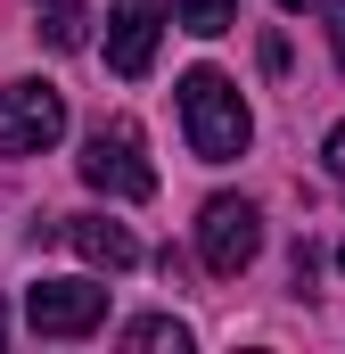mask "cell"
Masks as SVG:
<instances>
[{"mask_svg":"<svg viewBox=\"0 0 345 354\" xmlns=\"http://www.w3.org/2000/svg\"><path fill=\"white\" fill-rule=\"evenodd\" d=\"M181 132H189V157L230 165V157H247L255 115H247V99H239V83H230V75L189 66V75H181Z\"/></svg>","mask_w":345,"mask_h":354,"instance_id":"6da1fadb","label":"cell"},{"mask_svg":"<svg viewBox=\"0 0 345 354\" xmlns=\"http://www.w3.org/2000/svg\"><path fill=\"white\" fill-rule=\"evenodd\" d=\"M75 165H83V181H90V189H107V198H132V206L157 198V165H148V140H140L132 115H107V124L83 140Z\"/></svg>","mask_w":345,"mask_h":354,"instance_id":"7a4b0ae2","label":"cell"},{"mask_svg":"<svg viewBox=\"0 0 345 354\" xmlns=\"http://www.w3.org/2000/svg\"><path fill=\"white\" fill-rule=\"evenodd\" d=\"M58 140H66V91L0 83V157H41Z\"/></svg>","mask_w":345,"mask_h":354,"instance_id":"3957f363","label":"cell"},{"mask_svg":"<svg viewBox=\"0 0 345 354\" xmlns=\"http://www.w3.org/2000/svg\"><path fill=\"white\" fill-rule=\"evenodd\" d=\"M25 322L41 338H90L107 322V288L99 280H33L25 288Z\"/></svg>","mask_w":345,"mask_h":354,"instance_id":"277c9868","label":"cell"},{"mask_svg":"<svg viewBox=\"0 0 345 354\" xmlns=\"http://www.w3.org/2000/svg\"><path fill=\"white\" fill-rule=\"evenodd\" d=\"M263 248V214L247 206V198H206V214H197V256H206V272H247Z\"/></svg>","mask_w":345,"mask_h":354,"instance_id":"5b68a950","label":"cell"},{"mask_svg":"<svg viewBox=\"0 0 345 354\" xmlns=\"http://www.w3.org/2000/svg\"><path fill=\"white\" fill-rule=\"evenodd\" d=\"M157 33H165V0H115L107 8V66L124 83H140L157 66Z\"/></svg>","mask_w":345,"mask_h":354,"instance_id":"8992f818","label":"cell"},{"mask_svg":"<svg viewBox=\"0 0 345 354\" xmlns=\"http://www.w3.org/2000/svg\"><path fill=\"white\" fill-rule=\"evenodd\" d=\"M66 248L99 272H132L140 264V239L124 231V223H107V214H66Z\"/></svg>","mask_w":345,"mask_h":354,"instance_id":"52a82bcc","label":"cell"},{"mask_svg":"<svg viewBox=\"0 0 345 354\" xmlns=\"http://www.w3.org/2000/svg\"><path fill=\"white\" fill-rule=\"evenodd\" d=\"M33 33H41L50 50H83L90 8H83V0H33Z\"/></svg>","mask_w":345,"mask_h":354,"instance_id":"ba28073f","label":"cell"},{"mask_svg":"<svg viewBox=\"0 0 345 354\" xmlns=\"http://www.w3.org/2000/svg\"><path fill=\"white\" fill-rule=\"evenodd\" d=\"M172 25H181V33H197V41H214V33H230V25H239V0H172Z\"/></svg>","mask_w":345,"mask_h":354,"instance_id":"9c48e42d","label":"cell"},{"mask_svg":"<svg viewBox=\"0 0 345 354\" xmlns=\"http://www.w3.org/2000/svg\"><path fill=\"white\" fill-rule=\"evenodd\" d=\"M124 346H189V330H181V322H172V313H140V322H124Z\"/></svg>","mask_w":345,"mask_h":354,"instance_id":"30bf717a","label":"cell"},{"mask_svg":"<svg viewBox=\"0 0 345 354\" xmlns=\"http://www.w3.org/2000/svg\"><path fill=\"white\" fill-rule=\"evenodd\" d=\"M321 8H329V58L345 66V0H321Z\"/></svg>","mask_w":345,"mask_h":354,"instance_id":"8fae6325","label":"cell"},{"mask_svg":"<svg viewBox=\"0 0 345 354\" xmlns=\"http://www.w3.org/2000/svg\"><path fill=\"white\" fill-rule=\"evenodd\" d=\"M321 157H329V174L345 181V124H337V132H329V149H321Z\"/></svg>","mask_w":345,"mask_h":354,"instance_id":"7c38bea8","label":"cell"},{"mask_svg":"<svg viewBox=\"0 0 345 354\" xmlns=\"http://www.w3.org/2000/svg\"><path fill=\"white\" fill-rule=\"evenodd\" d=\"M279 8H321V0H279Z\"/></svg>","mask_w":345,"mask_h":354,"instance_id":"4fadbf2b","label":"cell"},{"mask_svg":"<svg viewBox=\"0 0 345 354\" xmlns=\"http://www.w3.org/2000/svg\"><path fill=\"white\" fill-rule=\"evenodd\" d=\"M0 338H8V313H0Z\"/></svg>","mask_w":345,"mask_h":354,"instance_id":"5bb4252c","label":"cell"},{"mask_svg":"<svg viewBox=\"0 0 345 354\" xmlns=\"http://www.w3.org/2000/svg\"><path fill=\"white\" fill-rule=\"evenodd\" d=\"M337 272H345V248H337Z\"/></svg>","mask_w":345,"mask_h":354,"instance_id":"9a60e30c","label":"cell"}]
</instances>
